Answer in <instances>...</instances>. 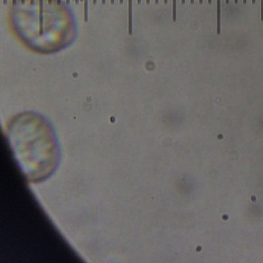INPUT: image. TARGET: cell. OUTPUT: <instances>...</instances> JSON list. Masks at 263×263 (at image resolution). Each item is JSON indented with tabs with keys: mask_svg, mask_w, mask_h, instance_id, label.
I'll return each mask as SVG.
<instances>
[{
	"mask_svg": "<svg viewBox=\"0 0 263 263\" xmlns=\"http://www.w3.org/2000/svg\"><path fill=\"white\" fill-rule=\"evenodd\" d=\"M9 137L15 156L31 180H42L56 168L59 150L55 134L40 115L27 113L14 119Z\"/></svg>",
	"mask_w": 263,
	"mask_h": 263,
	"instance_id": "1",
	"label": "cell"
},
{
	"mask_svg": "<svg viewBox=\"0 0 263 263\" xmlns=\"http://www.w3.org/2000/svg\"><path fill=\"white\" fill-rule=\"evenodd\" d=\"M128 32L132 34V0H128Z\"/></svg>",
	"mask_w": 263,
	"mask_h": 263,
	"instance_id": "2",
	"label": "cell"
},
{
	"mask_svg": "<svg viewBox=\"0 0 263 263\" xmlns=\"http://www.w3.org/2000/svg\"><path fill=\"white\" fill-rule=\"evenodd\" d=\"M217 33H221V0H217Z\"/></svg>",
	"mask_w": 263,
	"mask_h": 263,
	"instance_id": "3",
	"label": "cell"
},
{
	"mask_svg": "<svg viewBox=\"0 0 263 263\" xmlns=\"http://www.w3.org/2000/svg\"><path fill=\"white\" fill-rule=\"evenodd\" d=\"M172 21H176V0H172Z\"/></svg>",
	"mask_w": 263,
	"mask_h": 263,
	"instance_id": "4",
	"label": "cell"
},
{
	"mask_svg": "<svg viewBox=\"0 0 263 263\" xmlns=\"http://www.w3.org/2000/svg\"><path fill=\"white\" fill-rule=\"evenodd\" d=\"M84 21H88V0H84Z\"/></svg>",
	"mask_w": 263,
	"mask_h": 263,
	"instance_id": "5",
	"label": "cell"
},
{
	"mask_svg": "<svg viewBox=\"0 0 263 263\" xmlns=\"http://www.w3.org/2000/svg\"><path fill=\"white\" fill-rule=\"evenodd\" d=\"M261 20L263 21V0H261Z\"/></svg>",
	"mask_w": 263,
	"mask_h": 263,
	"instance_id": "6",
	"label": "cell"
},
{
	"mask_svg": "<svg viewBox=\"0 0 263 263\" xmlns=\"http://www.w3.org/2000/svg\"><path fill=\"white\" fill-rule=\"evenodd\" d=\"M17 4V0H13V5H16Z\"/></svg>",
	"mask_w": 263,
	"mask_h": 263,
	"instance_id": "7",
	"label": "cell"
},
{
	"mask_svg": "<svg viewBox=\"0 0 263 263\" xmlns=\"http://www.w3.org/2000/svg\"><path fill=\"white\" fill-rule=\"evenodd\" d=\"M93 3H94V4H96V3H97V0H93Z\"/></svg>",
	"mask_w": 263,
	"mask_h": 263,
	"instance_id": "8",
	"label": "cell"
},
{
	"mask_svg": "<svg viewBox=\"0 0 263 263\" xmlns=\"http://www.w3.org/2000/svg\"><path fill=\"white\" fill-rule=\"evenodd\" d=\"M235 3L238 4V3H239V0H235Z\"/></svg>",
	"mask_w": 263,
	"mask_h": 263,
	"instance_id": "9",
	"label": "cell"
},
{
	"mask_svg": "<svg viewBox=\"0 0 263 263\" xmlns=\"http://www.w3.org/2000/svg\"><path fill=\"white\" fill-rule=\"evenodd\" d=\"M66 3L69 4V3H70V0H66Z\"/></svg>",
	"mask_w": 263,
	"mask_h": 263,
	"instance_id": "10",
	"label": "cell"
},
{
	"mask_svg": "<svg viewBox=\"0 0 263 263\" xmlns=\"http://www.w3.org/2000/svg\"><path fill=\"white\" fill-rule=\"evenodd\" d=\"M110 3H112V4L114 3V0H110Z\"/></svg>",
	"mask_w": 263,
	"mask_h": 263,
	"instance_id": "11",
	"label": "cell"
},
{
	"mask_svg": "<svg viewBox=\"0 0 263 263\" xmlns=\"http://www.w3.org/2000/svg\"><path fill=\"white\" fill-rule=\"evenodd\" d=\"M57 1V3H61V0H56Z\"/></svg>",
	"mask_w": 263,
	"mask_h": 263,
	"instance_id": "12",
	"label": "cell"
},
{
	"mask_svg": "<svg viewBox=\"0 0 263 263\" xmlns=\"http://www.w3.org/2000/svg\"><path fill=\"white\" fill-rule=\"evenodd\" d=\"M155 2H156V4H158L159 3V0H155Z\"/></svg>",
	"mask_w": 263,
	"mask_h": 263,
	"instance_id": "13",
	"label": "cell"
},
{
	"mask_svg": "<svg viewBox=\"0 0 263 263\" xmlns=\"http://www.w3.org/2000/svg\"><path fill=\"white\" fill-rule=\"evenodd\" d=\"M102 4H104L106 3V0H102Z\"/></svg>",
	"mask_w": 263,
	"mask_h": 263,
	"instance_id": "14",
	"label": "cell"
},
{
	"mask_svg": "<svg viewBox=\"0 0 263 263\" xmlns=\"http://www.w3.org/2000/svg\"><path fill=\"white\" fill-rule=\"evenodd\" d=\"M3 1H4V3H5V4L7 3V0H3Z\"/></svg>",
	"mask_w": 263,
	"mask_h": 263,
	"instance_id": "15",
	"label": "cell"
},
{
	"mask_svg": "<svg viewBox=\"0 0 263 263\" xmlns=\"http://www.w3.org/2000/svg\"><path fill=\"white\" fill-rule=\"evenodd\" d=\"M230 2V0H226V3H229Z\"/></svg>",
	"mask_w": 263,
	"mask_h": 263,
	"instance_id": "16",
	"label": "cell"
},
{
	"mask_svg": "<svg viewBox=\"0 0 263 263\" xmlns=\"http://www.w3.org/2000/svg\"><path fill=\"white\" fill-rule=\"evenodd\" d=\"M75 2H76V3H77V4H78V2H79V0H75Z\"/></svg>",
	"mask_w": 263,
	"mask_h": 263,
	"instance_id": "17",
	"label": "cell"
},
{
	"mask_svg": "<svg viewBox=\"0 0 263 263\" xmlns=\"http://www.w3.org/2000/svg\"><path fill=\"white\" fill-rule=\"evenodd\" d=\"M137 2L138 3H141V0H137Z\"/></svg>",
	"mask_w": 263,
	"mask_h": 263,
	"instance_id": "18",
	"label": "cell"
},
{
	"mask_svg": "<svg viewBox=\"0 0 263 263\" xmlns=\"http://www.w3.org/2000/svg\"><path fill=\"white\" fill-rule=\"evenodd\" d=\"M146 2H147V3H150V0H147Z\"/></svg>",
	"mask_w": 263,
	"mask_h": 263,
	"instance_id": "19",
	"label": "cell"
},
{
	"mask_svg": "<svg viewBox=\"0 0 263 263\" xmlns=\"http://www.w3.org/2000/svg\"><path fill=\"white\" fill-rule=\"evenodd\" d=\"M119 2H120V3H122V2H123V0H119Z\"/></svg>",
	"mask_w": 263,
	"mask_h": 263,
	"instance_id": "20",
	"label": "cell"
},
{
	"mask_svg": "<svg viewBox=\"0 0 263 263\" xmlns=\"http://www.w3.org/2000/svg\"><path fill=\"white\" fill-rule=\"evenodd\" d=\"M190 2H191V3H193V2H194V0H190Z\"/></svg>",
	"mask_w": 263,
	"mask_h": 263,
	"instance_id": "21",
	"label": "cell"
},
{
	"mask_svg": "<svg viewBox=\"0 0 263 263\" xmlns=\"http://www.w3.org/2000/svg\"><path fill=\"white\" fill-rule=\"evenodd\" d=\"M164 2H165V3H167V2H168V0H164Z\"/></svg>",
	"mask_w": 263,
	"mask_h": 263,
	"instance_id": "22",
	"label": "cell"
},
{
	"mask_svg": "<svg viewBox=\"0 0 263 263\" xmlns=\"http://www.w3.org/2000/svg\"><path fill=\"white\" fill-rule=\"evenodd\" d=\"M181 2H182V3H184V2H185V0H181Z\"/></svg>",
	"mask_w": 263,
	"mask_h": 263,
	"instance_id": "23",
	"label": "cell"
},
{
	"mask_svg": "<svg viewBox=\"0 0 263 263\" xmlns=\"http://www.w3.org/2000/svg\"><path fill=\"white\" fill-rule=\"evenodd\" d=\"M208 2H209V3H211V2H212V0H208Z\"/></svg>",
	"mask_w": 263,
	"mask_h": 263,
	"instance_id": "24",
	"label": "cell"
},
{
	"mask_svg": "<svg viewBox=\"0 0 263 263\" xmlns=\"http://www.w3.org/2000/svg\"><path fill=\"white\" fill-rule=\"evenodd\" d=\"M252 3H255V0H252Z\"/></svg>",
	"mask_w": 263,
	"mask_h": 263,
	"instance_id": "25",
	"label": "cell"
},
{
	"mask_svg": "<svg viewBox=\"0 0 263 263\" xmlns=\"http://www.w3.org/2000/svg\"><path fill=\"white\" fill-rule=\"evenodd\" d=\"M243 3H246V0H243Z\"/></svg>",
	"mask_w": 263,
	"mask_h": 263,
	"instance_id": "26",
	"label": "cell"
},
{
	"mask_svg": "<svg viewBox=\"0 0 263 263\" xmlns=\"http://www.w3.org/2000/svg\"><path fill=\"white\" fill-rule=\"evenodd\" d=\"M199 2H200V3H202V2H203V0H199Z\"/></svg>",
	"mask_w": 263,
	"mask_h": 263,
	"instance_id": "27",
	"label": "cell"
},
{
	"mask_svg": "<svg viewBox=\"0 0 263 263\" xmlns=\"http://www.w3.org/2000/svg\"><path fill=\"white\" fill-rule=\"evenodd\" d=\"M22 2H23V3H24V2H25V0H22Z\"/></svg>",
	"mask_w": 263,
	"mask_h": 263,
	"instance_id": "28",
	"label": "cell"
},
{
	"mask_svg": "<svg viewBox=\"0 0 263 263\" xmlns=\"http://www.w3.org/2000/svg\"><path fill=\"white\" fill-rule=\"evenodd\" d=\"M48 1H52V0H48Z\"/></svg>",
	"mask_w": 263,
	"mask_h": 263,
	"instance_id": "29",
	"label": "cell"
},
{
	"mask_svg": "<svg viewBox=\"0 0 263 263\" xmlns=\"http://www.w3.org/2000/svg\"><path fill=\"white\" fill-rule=\"evenodd\" d=\"M31 1H32V2H33V1H34V0H31Z\"/></svg>",
	"mask_w": 263,
	"mask_h": 263,
	"instance_id": "30",
	"label": "cell"
}]
</instances>
